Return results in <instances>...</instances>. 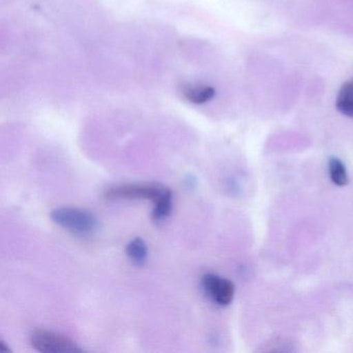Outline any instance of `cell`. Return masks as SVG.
<instances>
[{
    "label": "cell",
    "instance_id": "5b68a950",
    "mask_svg": "<svg viewBox=\"0 0 353 353\" xmlns=\"http://www.w3.org/2000/svg\"><path fill=\"white\" fill-rule=\"evenodd\" d=\"M336 109L345 117L353 119V79L345 82L339 90Z\"/></svg>",
    "mask_w": 353,
    "mask_h": 353
},
{
    "label": "cell",
    "instance_id": "52a82bcc",
    "mask_svg": "<svg viewBox=\"0 0 353 353\" xmlns=\"http://www.w3.org/2000/svg\"><path fill=\"white\" fill-rule=\"evenodd\" d=\"M328 170H330V181L338 185V187H345L348 185V173H347L346 166L344 163L336 158L332 157L328 160Z\"/></svg>",
    "mask_w": 353,
    "mask_h": 353
},
{
    "label": "cell",
    "instance_id": "6da1fadb",
    "mask_svg": "<svg viewBox=\"0 0 353 353\" xmlns=\"http://www.w3.org/2000/svg\"><path fill=\"white\" fill-rule=\"evenodd\" d=\"M51 220L61 228L76 235L92 234L98 229V219L86 210L63 206L53 210Z\"/></svg>",
    "mask_w": 353,
    "mask_h": 353
},
{
    "label": "cell",
    "instance_id": "277c9868",
    "mask_svg": "<svg viewBox=\"0 0 353 353\" xmlns=\"http://www.w3.org/2000/svg\"><path fill=\"white\" fill-rule=\"evenodd\" d=\"M202 287L214 303L221 307L230 305L234 299V284L228 279L216 274H205L202 276Z\"/></svg>",
    "mask_w": 353,
    "mask_h": 353
},
{
    "label": "cell",
    "instance_id": "9c48e42d",
    "mask_svg": "<svg viewBox=\"0 0 353 353\" xmlns=\"http://www.w3.org/2000/svg\"><path fill=\"white\" fill-rule=\"evenodd\" d=\"M0 349H1L3 352H9L10 351V348L9 347H7V344H6L5 341H1V342H0Z\"/></svg>",
    "mask_w": 353,
    "mask_h": 353
},
{
    "label": "cell",
    "instance_id": "ba28073f",
    "mask_svg": "<svg viewBox=\"0 0 353 353\" xmlns=\"http://www.w3.org/2000/svg\"><path fill=\"white\" fill-rule=\"evenodd\" d=\"M214 88L208 85H197L191 86V88H185L183 94L185 99L194 104H204L214 98Z\"/></svg>",
    "mask_w": 353,
    "mask_h": 353
},
{
    "label": "cell",
    "instance_id": "3957f363",
    "mask_svg": "<svg viewBox=\"0 0 353 353\" xmlns=\"http://www.w3.org/2000/svg\"><path fill=\"white\" fill-rule=\"evenodd\" d=\"M30 344L42 353L82 352L77 343L63 334L46 330H37L30 336Z\"/></svg>",
    "mask_w": 353,
    "mask_h": 353
},
{
    "label": "cell",
    "instance_id": "8992f818",
    "mask_svg": "<svg viewBox=\"0 0 353 353\" xmlns=\"http://www.w3.org/2000/svg\"><path fill=\"white\" fill-rule=\"evenodd\" d=\"M148 249L144 239L136 237L132 239L127 245V255L135 265L141 266L145 263L148 258Z\"/></svg>",
    "mask_w": 353,
    "mask_h": 353
},
{
    "label": "cell",
    "instance_id": "7a4b0ae2",
    "mask_svg": "<svg viewBox=\"0 0 353 353\" xmlns=\"http://www.w3.org/2000/svg\"><path fill=\"white\" fill-rule=\"evenodd\" d=\"M171 196L172 193L168 188L154 183H123V185L111 187L104 194V197L108 200H152L154 205Z\"/></svg>",
    "mask_w": 353,
    "mask_h": 353
}]
</instances>
